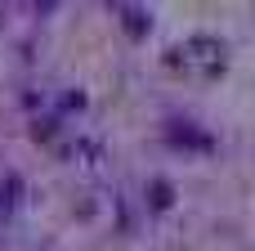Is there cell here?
Returning <instances> with one entry per match:
<instances>
[{
    "label": "cell",
    "instance_id": "obj_1",
    "mask_svg": "<svg viewBox=\"0 0 255 251\" xmlns=\"http://www.w3.org/2000/svg\"><path fill=\"white\" fill-rule=\"evenodd\" d=\"M152 207H170V184H152Z\"/></svg>",
    "mask_w": 255,
    "mask_h": 251
},
{
    "label": "cell",
    "instance_id": "obj_2",
    "mask_svg": "<svg viewBox=\"0 0 255 251\" xmlns=\"http://www.w3.org/2000/svg\"><path fill=\"white\" fill-rule=\"evenodd\" d=\"M126 27H130V36H143V13L130 9V13H126Z\"/></svg>",
    "mask_w": 255,
    "mask_h": 251
}]
</instances>
